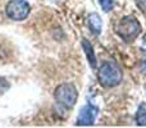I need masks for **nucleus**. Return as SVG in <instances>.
I'll return each mask as SVG.
<instances>
[{
    "label": "nucleus",
    "mask_w": 146,
    "mask_h": 128,
    "mask_svg": "<svg viewBox=\"0 0 146 128\" xmlns=\"http://www.w3.org/2000/svg\"><path fill=\"white\" fill-rule=\"evenodd\" d=\"M82 48H83V50H85L86 58H87L90 65L92 68H96V56H95V53H94L92 45H91L87 40H85V38H83V40H82Z\"/></svg>",
    "instance_id": "nucleus-7"
},
{
    "label": "nucleus",
    "mask_w": 146,
    "mask_h": 128,
    "mask_svg": "<svg viewBox=\"0 0 146 128\" xmlns=\"http://www.w3.org/2000/svg\"><path fill=\"white\" fill-rule=\"evenodd\" d=\"M54 97L59 105L64 106L66 109H71L77 103L78 92L72 83H62L55 88Z\"/></svg>",
    "instance_id": "nucleus-3"
},
{
    "label": "nucleus",
    "mask_w": 146,
    "mask_h": 128,
    "mask_svg": "<svg viewBox=\"0 0 146 128\" xmlns=\"http://www.w3.org/2000/svg\"><path fill=\"white\" fill-rule=\"evenodd\" d=\"M141 32V25L133 15H126L119 21L117 26V33L126 42H132Z\"/></svg>",
    "instance_id": "nucleus-2"
},
{
    "label": "nucleus",
    "mask_w": 146,
    "mask_h": 128,
    "mask_svg": "<svg viewBox=\"0 0 146 128\" xmlns=\"http://www.w3.org/2000/svg\"><path fill=\"white\" fill-rule=\"evenodd\" d=\"M140 70H141L142 74H146V60H142L140 63Z\"/></svg>",
    "instance_id": "nucleus-10"
},
{
    "label": "nucleus",
    "mask_w": 146,
    "mask_h": 128,
    "mask_svg": "<svg viewBox=\"0 0 146 128\" xmlns=\"http://www.w3.org/2000/svg\"><path fill=\"white\" fill-rule=\"evenodd\" d=\"M136 3L140 8H142L144 10H146V0H136Z\"/></svg>",
    "instance_id": "nucleus-11"
},
{
    "label": "nucleus",
    "mask_w": 146,
    "mask_h": 128,
    "mask_svg": "<svg viewBox=\"0 0 146 128\" xmlns=\"http://www.w3.org/2000/svg\"><path fill=\"white\" fill-rule=\"evenodd\" d=\"M136 123L139 126H146V103H142L137 109Z\"/></svg>",
    "instance_id": "nucleus-8"
},
{
    "label": "nucleus",
    "mask_w": 146,
    "mask_h": 128,
    "mask_svg": "<svg viewBox=\"0 0 146 128\" xmlns=\"http://www.w3.org/2000/svg\"><path fill=\"white\" fill-rule=\"evenodd\" d=\"M30 4L26 0H10L7 4L5 13L13 21H23L30 14Z\"/></svg>",
    "instance_id": "nucleus-4"
},
{
    "label": "nucleus",
    "mask_w": 146,
    "mask_h": 128,
    "mask_svg": "<svg viewBox=\"0 0 146 128\" xmlns=\"http://www.w3.org/2000/svg\"><path fill=\"white\" fill-rule=\"evenodd\" d=\"M87 25L94 35H100L101 33V30H103V21H101L100 15H99L98 13H91V14H88Z\"/></svg>",
    "instance_id": "nucleus-6"
},
{
    "label": "nucleus",
    "mask_w": 146,
    "mask_h": 128,
    "mask_svg": "<svg viewBox=\"0 0 146 128\" xmlns=\"http://www.w3.org/2000/svg\"><path fill=\"white\" fill-rule=\"evenodd\" d=\"M98 80L101 86L106 88L115 87L122 81V70L119 65L113 60H106L99 68Z\"/></svg>",
    "instance_id": "nucleus-1"
},
{
    "label": "nucleus",
    "mask_w": 146,
    "mask_h": 128,
    "mask_svg": "<svg viewBox=\"0 0 146 128\" xmlns=\"http://www.w3.org/2000/svg\"><path fill=\"white\" fill-rule=\"evenodd\" d=\"M99 109L94 106L92 104H86L81 108L80 114L77 117V124L78 126H92L96 121Z\"/></svg>",
    "instance_id": "nucleus-5"
},
{
    "label": "nucleus",
    "mask_w": 146,
    "mask_h": 128,
    "mask_svg": "<svg viewBox=\"0 0 146 128\" xmlns=\"http://www.w3.org/2000/svg\"><path fill=\"white\" fill-rule=\"evenodd\" d=\"M99 4L104 12H110L114 7V0H99Z\"/></svg>",
    "instance_id": "nucleus-9"
}]
</instances>
